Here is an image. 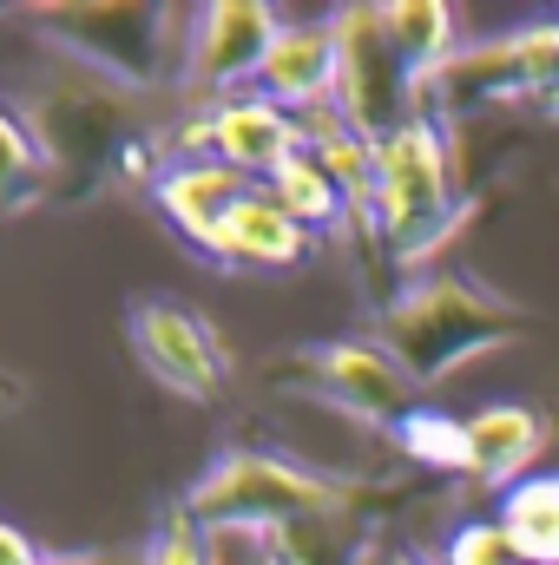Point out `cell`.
I'll list each match as a JSON object with an SVG mask.
<instances>
[{
    "mask_svg": "<svg viewBox=\"0 0 559 565\" xmlns=\"http://www.w3.org/2000/svg\"><path fill=\"white\" fill-rule=\"evenodd\" d=\"M527 329H540V316L527 302H514L507 289L474 277H454V270H428L409 277L382 309H376V342L415 375L421 388L461 375L467 362L520 342Z\"/></svg>",
    "mask_w": 559,
    "mask_h": 565,
    "instance_id": "obj_1",
    "label": "cell"
},
{
    "mask_svg": "<svg viewBox=\"0 0 559 565\" xmlns=\"http://www.w3.org/2000/svg\"><path fill=\"white\" fill-rule=\"evenodd\" d=\"M467 217H474V198L461 191L447 126L409 119L389 139H376V178H369V198H362L356 224L382 244V257L395 270L428 264Z\"/></svg>",
    "mask_w": 559,
    "mask_h": 565,
    "instance_id": "obj_2",
    "label": "cell"
},
{
    "mask_svg": "<svg viewBox=\"0 0 559 565\" xmlns=\"http://www.w3.org/2000/svg\"><path fill=\"white\" fill-rule=\"evenodd\" d=\"M481 106H534L559 119V20H527L487 40H467L447 66L415 86V119H467Z\"/></svg>",
    "mask_w": 559,
    "mask_h": 565,
    "instance_id": "obj_3",
    "label": "cell"
},
{
    "mask_svg": "<svg viewBox=\"0 0 559 565\" xmlns=\"http://www.w3.org/2000/svg\"><path fill=\"white\" fill-rule=\"evenodd\" d=\"M356 487L336 473H316L289 454L271 447H231L204 467V480L184 493V513L204 533L244 526V533H277L289 520H316V513H349Z\"/></svg>",
    "mask_w": 559,
    "mask_h": 565,
    "instance_id": "obj_4",
    "label": "cell"
},
{
    "mask_svg": "<svg viewBox=\"0 0 559 565\" xmlns=\"http://www.w3.org/2000/svg\"><path fill=\"white\" fill-rule=\"evenodd\" d=\"M336 26V113L362 139H389L395 126L415 119V73L402 66L382 7H342L329 13Z\"/></svg>",
    "mask_w": 559,
    "mask_h": 565,
    "instance_id": "obj_5",
    "label": "cell"
},
{
    "mask_svg": "<svg viewBox=\"0 0 559 565\" xmlns=\"http://www.w3.org/2000/svg\"><path fill=\"white\" fill-rule=\"evenodd\" d=\"M277 375H296L316 402L356 415V422L395 427L421 408V382L376 342V335H342V342H316L303 355H289Z\"/></svg>",
    "mask_w": 559,
    "mask_h": 565,
    "instance_id": "obj_6",
    "label": "cell"
},
{
    "mask_svg": "<svg viewBox=\"0 0 559 565\" xmlns=\"http://www.w3.org/2000/svg\"><path fill=\"white\" fill-rule=\"evenodd\" d=\"M126 329H133V355L145 362L151 382H165V388L184 395V402H218V395H224L231 355H224L218 329H211L198 309L145 296V302H133Z\"/></svg>",
    "mask_w": 559,
    "mask_h": 565,
    "instance_id": "obj_7",
    "label": "cell"
},
{
    "mask_svg": "<svg viewBox=\"0 0 559 565\" xmlns=\"http://www.w3.org/2000/svg\"><path fill=\"white\" fill-rule=\"evenodd\" d=\"M283 20L264 0H218V7H198L191 26H184V86L191 93H218V99H238V86H257L271 46H277Z\"/></svg>",
    "mask_w": 559,
    "mask_h": 565,
    "instance_id": "obj_8",
    "label": "cell"
},
{
    "mask_svg": "<svg viewBox=\"0 0 559 565\" xmlns=\"http://www.w3.org/2000/svg\"><path fill=\"white\" fill-rule=\"evenodd\" d=\"M303 151V119L271 106L264 93H238V99H218L178 145V158H218L244 178H271L277 164H289Z\"/></svg>",
    "mask_w": 559,
    "mask_h": 565,
    "instance_id": "obj_9",
    "label": "cell"
},
{
    "mask_svg": "<svg viewBox=\"0 0 559 565\" xmlns=\"http://www.w3.org/2000/svg\"><path fill=\"white\" fill-rule=\"evenodd\" d=\"M251 191H257V178H244V171H231V164H218V158H171V164L158 171V184H151L158 211L171 217V231H178L198 257L218 250L231 211H238Z\"/></svg>",
    "mask_w": 559,
    "mask_h": 565,
    "instance_id": "obj_10",
    "label": "cell"
},
{
    "mask_svg": "<svg viewBox=\"0 0 559 565\" xmlns=\"http://www.w3.org/2000/svg\"><path fill=\"white\" fill-rule=\"evenodd\" d=\"M251 93H264L271 106L296 113V119H309V113L336 106V26H329V20L283 26Z\"/></svg>",
    "mask_w": 559,
    "mask_h": 565,
    "instance_id": "obj_11",
    "label": "cell"
},
{
    "mask_svg": "<svg viewBox=\"0 0 559 565\" xmlns=\"http://www.w3.org/2000/svg\"><path fill=\"white\" fill-rule=\"evenodd\" d=\"M553 440V422L527 402H487L467 415V447H474V480L507 493L540 473V454Z\"/></svg>",
    "mask_w": 559,
    "mask_h": 565,
    "instance_id": "obj_12",
    "label": "cell"
},
{
    "mask_svg": "<svg viewBox=\"0 0 559 565\" xmlns=\"http://www.w3.org/2000/svg\"><path fill=\"white\" fill-rule=\"evenodd\" d=\"M309 244H316V237L257 184V191L231 211V224H224L211 264H218V270H296V264L309 257Z\"/></svg>",
    "mask_w": 559,
    "mask_h": 565,
    "instance_id": "obj_13",
    "label": "cell"
},
{
    "mask_svg": "<svg viewBox=\"0 0 559 565\" xmlns=\"http://www.w3.org/2000/svg\"><path fill=\"white\" fill-rule=\"evenodd\" d=\"M264 546H271V565H369V553H376V540L356 520V507L349 513L289 520L277 533H264Z\"/></svg>",
    "mask_w": 559,
    "mask_h": 565,
    "instance_id": "obj_14",
    "label": "cell"
},
{
    "mask_svg": "<svg viewBox=\"0 0 559 565\" xmlns=\"http://www.w3.org/2000/svg\"><path fill=\"white\" fill-rule=\"evenodd\" d=\"M500 533L514 540L520 565H559V473H534L500 493Z\"/></svg>",
    "mask_w": 559,
    "mask_h": 565,
    "instance_id": "obj_15",
    "label": "cell"
},
{
    "mask_svg": "<svg viewBox=\"0 0 559 565\" xmlns=\"http://www.w3.org/2000/svg\"><path fill=\"white\" fill-rule=\"evenodd\" d=\"M264 191L277 198V204L296 217V224H303V231H309V237H316V231H342V224L356 217L349 191H342V184H336V178H329L309 151H296L289 164H277V171L264 178Z\"/></svg>",
    "mask_w": 559,
    "mask_h": 565,
    "instance_id": "obj_16",
    "label": "cell"
},
{
    "mask_svg": "<svg viewBox=\"0 0 559 565\" xmlns=\"http://www.w3.org/2000/svg\"><path fill=\"white\" fill-rule=\"evenodd\" d=\"M382 20H389V40H395L402 66L415 73V86L434 73V66H447V60L467 46V40H461V13L441 7V0H402V7H382Z\"/></svg>",
    "mask_w": 559,
    "mask_h": 565,
    "instance_id": "obj_17",
    "label": "cell"
},
{
    "mask_svg": "<svg viewBox=\"0 0 559 565\" xmlns=\"http://www.w3.org/2000/svg\"><path fill=\"white\" fill-rule=\"evenodd\" d=\"M389 440L428 467V473H474V447H467V415H447V408H428L421 402L409 422L389 427Z\"/></svg>",
    "mask_w": 559,
    "mask_h": 565,
    "instance_id": "obj_18",
    "label": "cell"
},
{
    "mask_svg": "<svg viewBox=\"0 0 559 565\" xmlns=\"http://www.w3.org/2000/svg\"><path fill=\"white\" fill-rule=\"evenodd\" d=\"M46 178V158H40V139L0 106V211H20Z\"/></svg>",
    "mask_w": 559,
    "mask_h": 565,
    "instance_id": "obj_19",
    "label": "cell"
},
{
    "mask_svg": "<svg viewBox=\"0 0 559 565\" xmlns=\"http://www.w3.org/2000/svg\"><path fill=\"white\" fill-rule=\"evenodd\" d=\"M441 565H520V553L500 533V520H461L441 546Z\"/></svg>",
    "mask_w": 559,
    "mask_h": 565,
    "instance_id": "obj_20",
    "label": "cell"
},
{
    "mask_svg": "<svg viewBox=\"0 0 559 565\" xmlns=\"http://www.w3.org/2000/svg\"><path fill=\"white\" fill-rule=\"evenodd\" d=\"M145 565H211V546H204V526L178 507V513H165V526H158V540L145 546Z\"/></svg>",
    "mask_w": 559,
    "mask_h": 565,
    "instance_id": "obj_21",
    "label": "cell"
},
{
    "mask_svg": "<svg viewBox=\"0 0 559 565\" xmlns=\"http://www.w3.org/2000/svg\"><path fill=\"white\" fill-rule=\"evenodd\" d=\"M40 565H145V553H60V559Z\"/></svg>",
    "mask_w": 559,
    "mask_h": 565,
    "instance_id": "obj_22",
    "label": "cell"
},
{
    "mask_svg": "<svg viewBox=\"0 0 559 565\" xmlns=\"http://www.w3.org/2000/svg\"><path fill=\"white\" fill-rule=\"evenodd\" d=\"M382 565H441V559H415V553H395V559H382Z\"/></svg>",
    "mask_w": 559,
    "mask_h": 565,
    "instance_id": "obj_23",
    "label": "cell"
}]
</instances>
